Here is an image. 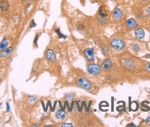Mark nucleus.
I'll return each instance as SVG.
<instances>
[{
	"instance_id": "nucleus-16",
	"label": "nucleus",
	"mask_w": 150,
	"mask_h": 127,
	"mask_svg": "<svg viewBox=\"0 0 150 127\" xmlns=\"http://www.w3.org/2000/svg\"><path fill=\"white\" fill-rule=\"evenodd\" d=\"M99 16L102 17H106L108 16V14H106L105 13L103 12V10H102V6H101L99 8Z\"/></svg>"
},
{
	"instance_id": "nucleus-29",
	"label": "nucleus",
	"mask_w": 150,
	"mask_h": 127,
	"mask_svg": "<svg viewBox=\"0 0 150 127\" xmlns=\"http://www.w3.org/2000/svg\"><path fill=\"white\" fill-rule=\"evenodd\" d=\"M142 1H143V2H145V1H147V0H141Z\"/></svg>"
},
{
	"instance_id": "nucleus-25",
	"label": "nucleus",
	"mask_w": 150,
	"mask_h": 127,
	"mask_svg": "<svg viewBox=\"0 0 150 127\" xmlns=\"http://www.w3.org/2000/svg\"><path fill=\"white\" fill-rule=\"evenodd\" d=\"M138 18H142L143 17V14L142 13H138Z\"/></svg>"
},
{
	"instance_id": "nucleus-32",
	"label": "nucleus",
	"mask_w": 150,
	"mask_h": 127,
	"mask_svg": "<svg viewBox=\"0 0 150 127\" xmlns=\"http://www.w3.org/2000/svg\"><path fill=\"white\" fill-rule=\"evenodd\" d=\"M0 81H1V77H0Z\"/></svg>"
},
{
	"instance_id": "nucleus-22",
	"label": "nucleus",
	"mask_w": 150,
	"mask_h": 127,
	"mask_svg": "<svg viewBox=\"0 0 150 127\" xmlns=\"http://www.w3.org/2000/svg\"><path fill=\"white\" fill-rule=\"evenodd\" d=\"M38 38H39V35H37V36H36V38H35V39H34V45L35 46H38V45H37V41H38Z\"/></svg>"
},
{
	"instance_id": "nucleus-12",
	"label": "nucleus",
	"mask_w": 150,
	"mask_h": 127,
	"mask_svg": "<svg viewBox=\"0 0 150 127\" xmlns=\"http://www.w3.org/2000/svg\"><path fill=\"white\" fill-rule=\"evenodd\" d=\"M12 50H13V47H10L8 48V49H3V51L0 53V57H1V58H5V57H6L7 56L10 54V52H12Z\"/></svg>"
},
{
	"instance_id": "nucleus-26",
	"label": "nucleus",
	"mask_w": 150,
	"mask_h": 127,
	"mask_svg": "<svg viewBox=\"0 0 150 127\" xmlns=\"http://www.w3.org/2000/svg\"><path fill=\"white\" fill-rule=\"evenodd\" d=\"M150 117H147V120H146V123L148 124V123L150 122Z\"/></svg>"
},
{
	"instance_id": "nucleus-4",
	"label": "nucleus",
	"mask_w": 150,
	"mask_h": 127,
	"mask_svg": "<svg viewBox=\"0 0 150 127\" xmlns=\"http://www.w3.org/2000/svg\"><path fill=\"white\" fill-rule=\"evenodd\" d=\"M83 54L85 56L88 62L91 63L95 59V51L93 48H87L83 51Z\"/></svg>"
},
{
	"instance_id": "nucleus-24",
	"label": "nucleus",
	"mask_w": 150,
	"mask_h": 127,
	"mask_svg": "<svg viewBox=\"0 0 150 127\" xmlns=\"http://www.w3.org/2000/svg\"><path fill=\"white\" fill-rule=\"evenodd\" d=\"M33 1H35V0H23V1L24 2H25V3H29V2H32Z\"/></svg>"
},
{
	"instance_id": "nucleus-28",
	"label": "nucleus",
	"mask_w": 150,
	"mask_h": 127,
	"mask_svg": "<svg viewBox=\"0 0 150 127\" xmlns=\"http://www.w3.org/2000/svg\"><path fill=\"white\" fill-rule=\"evenodd\" d=\"M6 107H7V111H9V105L7 103L6 104Z\"/></svg>"
},
{
	"instance_id": "nucleus-6",
	"label": "nucleus",
	"mask_w": 150,
	"mask_h": 127,
	"mask_svg": "<svg viewBox=\"0 0 150 127\" xmlns=\"http://www.w3.org/2000/svg\"><path fill=\"white\" fill-rule=\"evenodd\" d=\"M45 56L46 57H47V59H48L49 61H51V62H55L56 60L55 54H54L52 49H47L45 53Z\"/></svg>"
},
{
	"instance_id": "nucleus-13",
	"label": "nucleus",
	"mask_w": 150,
	"mask_h": 127,
	"mask_svg": "<svg viewBox=\"0 0 150 127\" xmlns=\"http://www.w3.org/2000/svg\"><path fill=\"white\" fill-rule=\"evenodd\" d=\"M9 42L6 38H3V40L0 43V52L3 51V49H5L7 47V46L8 45Z\"/></svg>"
},
{
	"instance_id": "nucleus-7",
	"label": "nucleus",
	"mask_w": 150,
	"mask_h": 127,
	"mask_svg": "<svg viewBox=\"0 0 150 127\" xmlns=\"http://www.w3.org/2000/svg\"><path fill=\"white\" fill-rule=\"evenodd\" d=\"M134 36L136 37V38L142 40L145 37V31L141 28H138L134 31Z\"/></svg>"
},
{
	"instance_id": "nucleus-23",
	"label": "nucleus",
	"mask_w": 150,
	"mask_h": 127,
	"mask_svg": "<svg viewBox=\"0 0 150 127\" xmlns=\"http://www.w3.org/2000/svg\"><path fill=\"white\" fill-rule=\"evenodd\" d=\"M36 24L34 22V20H32V22H31V24H30V28H33V27H34V26H36Z\"/></svg>"
},
{
	"instance_id": "nucleus-21",
	"label": "nucleus",
	"mask_w": 150,
	"mask_h": 127,
	"mask_svg": "<svg viewBox=\"0 0 150 127\" xmlns=\"http://www.w3.org/2000/svg\"><path fill=\"white\" fill-rule=\"evenodd\" d=\"M145 14L148 16H150V6L147 8V9L145 10Z\"/></svg>"
},
{
	"instance_id": "nucleus-3",
	"label": "nucleus",
	"mask_w": 150,
	"mask_h": 127,
	"mask_svg": "<svg viewBox=\"0 0 150 127\" xmlns=\"http://www.w3.org/2000/svg\"><path fill=\"white\" fill-rule=\"evenodd\" d=\"M76 84L77 85L78 87L85 89L86 90H90L92 88L91 83L85 78H81L78 79L76 81Z\"/></svg>"
},
{
	"instance_id": "nucleus-8",
	"label": "nucleus",
	"mask_w": 150,
	"mask_h": 127,
	"mask_svg": "<svg viewBox=\"0 0 150 127\" xmlns=\"http://www.w3.org/2000/svg\"><path fill=\"white\" fill-rule=\"evenodd\" d=\"M112 16L115 20H120L123 16V12L120 8H115L112 13Z\"/></svg>"
},
{
	"instance_id": "nucleus-27",
	"label": "nucleus",
	"mask_w": 150,
	"mask_h": 127,
	"mask_svg": "<svg viewBox=\"0 0 150 127\" xmlns=\"http://www.w3.org/2000/svg\"><path fill=\"white\" fill-rule=\"evenodd\" d=\"M129 127H135V124H134V123H131V124H129Z\"/></svg>"
},
{
	"instance_id": "nucleus-15",
	"label": "nucleus",
	"mask_w": 150,
	"mask_h": 127,
	"mask_svg": "<svg viewBox=\"0 0 150 127\" xmlns=\"http://www.w3.org/2000/svg\"><path fill=\"white\" fill-rule=\"evenodd\" d=\"M101 52L103 53L104 55V56L108 55V54H109V49H108V48L107 46L104 45H101Z\"/></svg>"
},
{
	"instance_id": "nucleus-14",
	"label": "nucleus",
	"mask_w": 150,
	"mask_h": 127,
	"mask_svg": "<svg viewBox=\"0 0 150 127\" xmlns=\"http://www.w3.org/2000/svg\"><path fill=\"white\" fill-rule=\"evenodd\" d=\"M130 47L134 50V52H138L140 51V47H139V46H138L137 43H136V42H132L130 45Z\"/></svg>"
},
{
	"instance_id": "nucleus-20",
	"label": "nucleus",
	"mask_w": 150,
	"mask_h": 127,
	"mask_svg": "<svg viewBox=\"0 0 150 127\" xmlns=\"http://www.w3.org/2000/svg\"><path fill=\"white\" fill-rule=\"evenodd\" d=\"M145 68L148 72H150V63H147L145 66Z\"/></svg>"
},
{
	"instance_id": "nucleus-9",
	"label": "nucleus",
	"mask_w": 150,
	"mask_h": 127,
	"mask_svg": "<svg viewBox=\"0 0 150 127\" xmlns=\"http://www.w3.org/2000/svg\"><path fill=\"white\" fill-rule=\"evenodd\" d=\"M126 25L128 29H134L137 26V22L134 18H129L126 20Z\"/></svg>"
},
{
	"instance_id": "nucleus-18",
	"label": "nucleus",
	"mask_w": 150,
	"mask_h": 127,
	"mask_svg": "<svg viewBox=\"0 0 150 127\" xmlns=\"http://www.w3.org/2000/svg\"><path fill=\"white\" fill-rule=\"evenodd\" d=\"M73 98H74V94L72 92L68 93V95H66V99H67L68 101H71V100H72Z\"/></svg>"
},
{
	"instance_id": "nucleus-19",
	"label": "nucleus",
	"mask_w": 150,
	"mask_h": 127,
	"mask_svg": "<svg viewBox=\"0 0 150 127\" xmlns=\"http://www.w3.org/2000/svg\"><path fill=\"white\" fill-rule=\"evenodd\" d=\"M62 127H73V124H70V123H63L61 125Z\"/></svg>"
},
{
	"instance_id": "nucleus-2",
	"label": "nucleus",
	"mask_w": 150,
	"mask_h": 127,
	"mask_svg": "<svg viewBox=\"0 0 150 127\" xmlns=\"http://www.w3.org/2000/svg\"><path fill=\"white\" fill-rule=\"evenodd\" d=\"M87 71L90 75L96 76L100 74L101 72V67L97 64L90 63L87 67Z\"/></svg>"
},
{
	"instance_id": "nucleus-11",
	"label": "nucleus",
	"mask_w": 150,
	"mask_h": 127,
	"mask_svg": "<svg viewBox=\"0 0 150 127\" xmlns=\"http://www.w3.org/2000/svg\"><path fill=\"white\" fill-rule=\"evenodd\" d=\"M56 117L59 120H64L66 115V112L65 111H63L61 109H60L59 111H56Z\"/></svg>"
},
{
	"instance_id": "nucleus-10",
	"label": "nucleus",
	"mask_w": 150,
	"mask_h": 127,
	"mask_svg": "<svg viewBox=\"0 0 150 127\" xmlns=\"http://www.w3.org/2000/svg\"><path fill=\"white\" fill-rule=\"evenodd\" d=\"M9 8L8 2L7 0H1L0 1V8L3 12H6Z\"/></svg>"
},
{
	"instance_id": "nucleus-1",
	"label": "nucleus",
	"mask_w": 150,
	"mask_h": 127,
	"mask_svg": "<svg viewBox=\"0 0 150 127\" xmlns=\"http://www.w3.org/2000/svg\"><path fill=\"white\" fill-rule=\"evenodd\" d=\"M110 45L112 48L116 50H123L125 47V44L123 40L119 38H113L110 41Z\"/></svg>"
},
{
	"instance_id": "nucleus-17",
	"label": "nucleus",
	"mask_w": 150,
	"mask_h": 127,
	"mask_svg": "<svg viewBox=\"0 0 150 127\" xmlns=\"http://www.w3.org/2000/svg\"><path fill=\"white\" fill-rule=\"evenodd\" d=\"M55 31H56V33H57V34H58V36H59V38H66V36L62 34V33H61V31H60V29H56Z\"/></svg>"
},
{
	"instance_id": "nucleus-5",
	"label": "nucleus",
	"mask_w": 150,
	"mask_h": 127,
	"mask_svg": "<svg viewBox=\"0 0 150 127\" xmlns=\"http://www.w3.org/2000/svg\"><path fill=\"white\" fill-rule=\"evenodd\" d=\"M101 67L105 70H110L113 67L112 61L109 59H106L101 63Z\"/></svg>"
},
{
	"instance_id": "nucleus-31",
	"label": "nucleus",
	"mask_w": 150,
	"mask_h": 127,
	"mask_svg": "<svg viewBox=\"0 0 150 127\" xmlns=\"http://www.w3.org/2000/svg\"><path fill=\"white\" fill-rule=\"evenodd\" d=\"M148 57H149V58L150 59V55H148Z\"/></svg>"
},
{
	"instance_id": "nucleus-30",
	"label": "nucleus",
	"mask_w": 150,
	"mask_h": 127,
	"mask_svg": "<svg viewBox=\"0 0 150 127\" xmlns=\"http://www.w3.org/2000/svg\"><path fill=\"white\" fill-rule=\"evenodd\" d=\"M32 127H38V125H36V124H35V125H32Z\"/></svg>"
}]
</instances>
